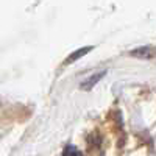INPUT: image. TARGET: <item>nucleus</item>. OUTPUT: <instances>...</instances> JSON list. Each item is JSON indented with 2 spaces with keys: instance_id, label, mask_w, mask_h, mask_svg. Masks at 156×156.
Here are the masks:
<instances>
[{
  "instance_id": "obj_3",
  "label": "nucleus",
  "mask_w": 156,
  "mask_h": 156,
  "mask_svg": "<svg viewBox=\"0 0 156 156\" xmlns=\"http://www.w3.org/2000/svg\"><path fill=\"white\" fill-rule=\"evenodd\" d=\"M92 50V47H83V48H80V50H76V51H73V53L66 59V64H70V62H73L75 59H78V58H81V56H84L86 53H89V51Z\"/></svg>"
},
{
  "instance_id": "obj_1",
  "label": "nucleus",
  "mask_w": 156,
  "mask_h": 156,
  "mask_svg": "<svg viewBox=\"0 0 156 156\" xmlns=\"http://www.w3.org/2000/svg\"><path fill=\"white\" fill-rule=\"evenodd\" d=\"M131 56L145 58V59L156 58V47H142V48H136V50L131 51Z\"/></svg>"
},
{
  "instance_id": "obj_4",
  "label": "nucleus",
  "mask_w": 156,
  "mask_h": 156,
  "mask_svg": "<svg viewBox=\"0 0 156 156\" xmlns=\"http://www.w3.org/2000/svg\"><path fill=\"white\" fill-rule=\"evenodd\" d=\"M62 156H81V153L78 151L73 145H67L66 150H64V153H62Z\"/></svg>"
},
{
  "instance_id": "obj_2",
  "label": "nucleus",
  "mask_w": 156,
  "mask_h": 156,
  "mask_svg": "<svg viewBox=\"0 0 156 156\" xmlns=\"http://www.w3.org/2000/svg\"><path fill=\"white\" fill-rule=\"evenodd\" d=\"M105 73H106V72H98V73L92 75L90 78H87L86 81H83V83H81V89H84V90L90 89V87H92L95 83H98V81H100V78H103V76H105Z\"/></svg>"
}]
</instances>
